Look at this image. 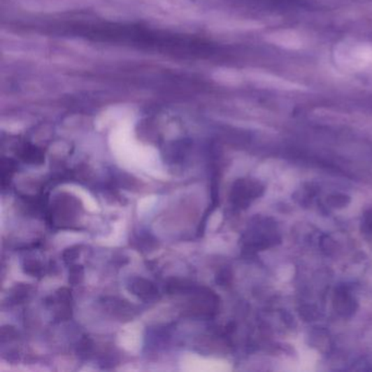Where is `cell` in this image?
Returning <instances> with one entry per match:
<instances>
[{"label":"cell","mask_w":372,"mask_h":372,"mask_svg":"<svg viewBox=\"0 0 372 372\" xmlns=\"http://www.w3.org/2000/svg\"><path fill=\"white\" fill-rule=\"evenodd\" d=\"M79 255V247H71V248H68L67 250L64 252V255H62V258H64V261H65L66 263H72L73 261L77 260Z\"/></svg>","instance_id":"cell-13"},{"label":"cell","mask_w":372,"mask_h":372,"mask_svg":"<svg viewBox=\"0 0 372 372\" xmlns=\"http://www.w3.org/2000/svg\"><path fill=\"white\" fill-rule=\"evenodd\" d=\"M334 308L338 315L348 317L355 313L357 303L346 288H338L335 293Z\"/></svg>","instance_id":"cell-7"},{"label":"cell","mask_w":372,"mask_h":372,"mask_svg":"<svg viewBox=\"0 0 372 372\" xmlns=\"http://www.w3.org/2000/svg\"><path fill=\"white\" fill-rule=\"evenodd\" d=\"M278 241L280 238H278V231L273 223L263 221L261 223H257L251 231L246 234L245 245L247 248L261 250V249L274 246Z\"/></svg>","instance_id":"cell-3"},{"label":"cell","mask_w":372,"mask_h":372,"mask_svg":"<svg viewBox=\"0 0 372 372\" xmlns=\"http://www.w3.org/2000/svg\"><path fill=\"white\" fill-rule=\"evenodd\" d=\"M348 202H350V198L348 196H343V194H335L329 199V204L333 208H343Z\"/></svg>","instance_id":"cell-12"},{"label":"cell","mask_w":372,"mask_h":372,"mask_svg":"<svg viewBox=\"0 0 372 372\" xmlns=\"http://www.w3.org/2000/svg\"><path fill=\"white\" fill-rule=\"evenodd\" d=\"M29 294L28 286L19 285L15 288V294L13 295V301H23Z\"/></svg>","instance_id":"cell-14"},{"label":"cell","mask_w":372,"mask_h":372,"mask_svg":"<svg viewBox=\"0 0 372 372\" xmlns=\"http://www.w3.org/2000/svg\"><path fill=\"white\" fill-rule=\"evenodd\" d=\"M334 59L345 71L359 72L372 66V44L346 38L335 46Z\"/></svg>","instance_id":"cell-1"},{"label":"cell","mask_w":372,"mask_h":372,"mask_svg":"<svg viewBox=\"0 0 372 372\" xmlns=\"http://www.w3.org/2000/svg\"><path fill=\"white\" fill-rule=\"evenodd\" d=\"M264 192L262 185L251 179H238L233 185L231 202L235 208L245 210Z\"/></svg>","instance_id":"cell-2"},{"label":"cell","mask_w":372,"mask_h":372,"mask_svg":"<svg viewBox=\"0 0 372 372\" xmlns=\"http://www.w3.org/2000/svg\"><path fill=\"white\" fill-rule=\"evenodd\" d=\"M17 164L15 162L10 159H3V164H1V183H3V187L10 183L11 178H13V174L17 171Z\"/></svg>","instance_id":"cell-9"},{"label":"cell","mask_w":372,"mask_h":372,"mask_svg":"<svg viewBox=\"0 0 372 372\" xmlns=\"http://www.w3.org/2000/svg\"><path fill=\"white\" fill-rule=\"evenodd\" d=\"M23 270L25 273L32 276H41L43 274V266L38 261L28 260L23 264Z\"/></svg>","instance_id":"cell-11"},{"label":"cell","mask_w":372,"mask_h":372,"mask_svg":"<svg viewBox=\"0 0 372 372\" xmlns=\"http://www.w3.org/2000/svg\"><path fill=\"white\" fill-rule=\"evenodd\" d=\"M362 229L366 233H372V211L368 212L364 216V221H362Z\"/></svg>","instance_id":"cell-15"},{"label":"cell","mask_w":372,"mask_h":372,"mask_svg":"<svg viewBox=\"0 0 372 372\" xmlns=\"http://www.w3.org/2000/svg\"><path fill=\"white\" fill-rule=\"evenodd\" d=\"M85 278V269L79 264H73L69 269V283L72 285H78L81 283Z\"/></svg>","instance_id":"cell-10"},{"label":"cell","mask_w":372,"mask_h":372,"mask_svg":"<svg viewBox=\"0 0 372 372\" xmlns=\"http://www.w3.org/2000/svg\"><path fill=\"white\" fill-rule=\"evenodd\" d=\"M266 42L276 48L286 50H303L307 45L305 35L293 29H280L271 31L266 38Z\"/></svg>","instance_id":"cell-4"},{"label":"cell","mask_w":372,"mask_h":372,"mask_svg":"<svg viewBox=\"0 0 372 372\" xmlns=\"http://www.w3.org/2000/svg\"><path fill=\"white\" fill-rule=\"evenodd\" d=\"M129 290L141 301H147V303L157 301L159 297V292L155 284L145 278H132L130 280Z\"/></svg>","instance_id":"cell-6"},{"label":"cell","mask_w":372,"mask_h":372,"mask_svg":"<svg viewBox=\"0 0 372 372\" xmlns=\"http://www.w3.org/2000/svg\"><path fill=\"white\" fill-rule=\"evenodd\" d=\"M20 157L28 164H42L44 162V154L38 148L25 147L20 152Z\"/></svg>","instance_id":"cell-8"},{"label":"cell","mask_w":372,"mask_h":372,"mask_svg":"<svg viewBox=\"0 0 372 372\" xmlns=\"http://www.w3.org/2000/svg\"><path fill=\"white\" fill-rule=\"evenodd\" d=\"M255 80L261 87H268L276 91H284V92H303L307 91V87L301 83H294L285 78L274 75L272 72L257 71L255 73Z\"/></svg>","instance_id":"cell-5"}]
</instances>
